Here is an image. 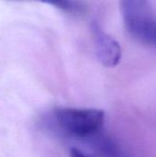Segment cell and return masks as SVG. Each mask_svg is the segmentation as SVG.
Returning <instances> with one entry per match:
<instances>
[{"instance_id": "6da1fadb", "label": "cell", "mask_w": 156, "mask_h": 157, "mask_svg": "<svg viewBox=\"0 0 156 157\" xmlns=\"http://www.w3.org/2000/svg\"><path fill=\"white\" fill-rule=\"evenodd\" d=\"M105 111L91 108H56L45 119L43 125L61 135L76 139H92L105 124Z\"/></svg>"}, {"instance_id": "7a4b0ae2", "label": "cell", "mask_w": 156, "mask_h": 157, "mask_svg": "<svg viewBox=\"0 0 156 157\" xmlns=\"http://www.w3.org/2000/svg\"><path fill=\"white\" fill-rule=\"evenodd\" d=\"M124 28L137 42L156 50V14L152 4L144 0L120 2Z\"/></svg>"}, {"instance_id": "3957f363", "label": "cell", "mask_w": 156, "mask_h": 157, "mask_svg": "<svg viewBox=\"0 0 156 157\" xmlns=\"http://www.w3.org/2000/svg\"><path fill=\"white\" fill-rule=\"evenodd\" d=\"M90 28L98 61L105 67H116L122 56L120 42L106 32L97 21H93Z\"/></svg>"}, {"instance_id": "277c9868", "label": "cell", "mask_w": 156, "mask_h": 157, "mask_svg": "<svg viewBox=\"0 0 156 157\" xmlns=\"http://www.w3.org/2000/svg\"><path fill=\"white\" fill-rule=\"evenodd\" d=\"M93 146L103 157H122V153L119 146L108 137L102 136L100 133L90 139Z\"/></svg>"}, {"instance_id": "5b68a950", "label": "cell", "mask_w": 156, "mask_h": 157, "mask_svg": "<svg viewBox=\"0 0 156 157\" xmlns=\"http://www.w3.org/2000/svg\"><path fill=\"white\" fill-rule=\"evenodd\" d=\"M51 5L55 6L58 9L72 16H81L86 12V5L80 1H60L53 2Z\"/></svg>"}, {"instance_id": "8992f818", "label": "cell", "mask_w": 156, "mask_h": 157, "mask_svg": "<svg viewBox=\"0 0 156 157\" xmlns=\"http://www.w3.org/2000/svg\"><path fill=\"white\" fill-rule=\"evenodd\" d=\"M69 156L70 157H90L88 156L87 155H86L85 153H83L82 151L76 149V148H72L70 150L69 153Z\"/></svg>"}]
</instances>
